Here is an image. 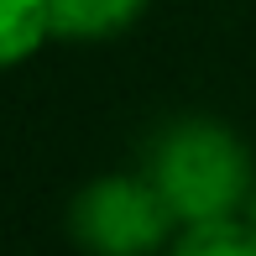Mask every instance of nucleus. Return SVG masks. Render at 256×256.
<instances>
[{
  "instance_id": "1",
  "label": "nucleus",
  "mask_w": 256,
  "mask_h": 256,
  "mask_svg": "<svg viewBox=\"0 0 256 256\" xmlns=\"http://www.w3.org/2000/svg\"><path fill=\"white\" fill-rule=\"evenodd\" d=\"M146 178L178 225L236 220L251 199V157L220 120H178L152 142Z\"/></svg>"
},
{
  "instance_id": "2",
  "label": "nucleus",
  "mask_w": 256,
  "mask_h": 256,
  "mask_svg": "<svg viewBox=\"0 0 256 256\" xmlns=\"http://www.w3.org/2000/svg\"><path fill=\"white\" fill-rule=\"evenodd\" d=\"M68 230L94 256H152L172 230V209L152 178H94L68 209Z\"/></svg>"
},
{
  "instance_id": "3",
  "label": "nucleus",
  "mask_w": 256,
  "mask_h": 256,
  "mask_svg": "<svg viewBox=\"0 0 256 256\" xmlns=\"http://www.w3.org/2000/svg\"><path fill=\"white\" fill-rule=\"evenodd\" d=\"M142 6L146 0H48L52 37H78V42L115 37L142 16Z\"/></svg>"
},
{
  "instance_id": "4",
  "label": "nucleus",
  "mask_w": 256,
  "mask_h": 256,
  "mask_svg": "<svg viewBox=\"0 0 256 256\" xmlns=\"http://www.w3.org/2000/svg\"><path fill=\"white\" fill-rule=\"evenodd\" d=\"M48 37H52L48 0H0V68L26 63Z\"/></svg>"
},
{
  "instance_id": "5",
  "label": "nucleus",
  "mask_w": 256,
  "mask_h": 256,
  "mask_svg": "<svg viewBox=\"0 0 256 256\" xmlns=\"http://www.w3.org/2000/svg\"><path fill=\"white\" fill-rule=\"evenodd\" d=\"M168 256H256V230L246 220H214V225H183Z\"/></svg>"
},
{
  "instance_id": "6",
  "label": "nucleus",
  "mask_w": 256,
  "mask_h": 256,
  "mask_svg": "<svg viewBox=\"0 0 256 256\" xmlns=\"http://www.w3.org/2000/svg\"><path fill=\"white\" fill-rule=\"evenodd\" d=\"M240 220H246V225L256 230V199H246V214H240Z\"/></svg>"
}]
</instances>
